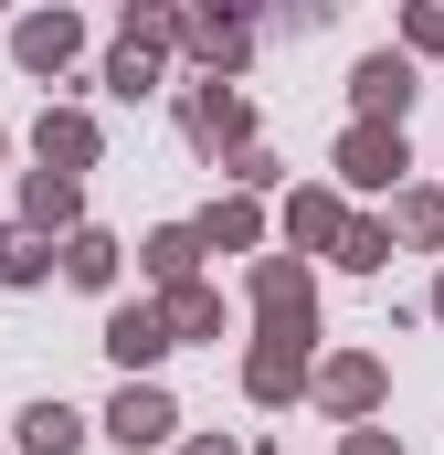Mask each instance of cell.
<instances>
[{
    "instance_id": "6da1fadb",
    "label": "cell",
    "mask_w": 444,
    "mask_h": 455,
    "mask_svg": "<svg viewBox=\"0 0 444 455\" xmlns=\"http://www.w3.org/2000/svg\"><path fill=\"white\" fill-rule=\"evenodd\" d=\"M159 424H170V403H148V392H127V413H116V435L138 445V435H159Z\"/></svg>"
}]
</instances>
